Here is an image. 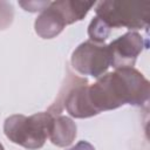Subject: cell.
<instances>
[{
	"label": "cell",
	"instance_id": "obj_5",
	"mask_svg": "<svg viewBox=\"0 0 150 150\" xmlns=\"http://www.w3.org/2000/svg\"><path fill=\"white\" fill-rule=\"evenodd\" d=\"M146 47L144 38L137 32H128L108 45L110 66L115 69L134 67L137 56Z\"/></svg>",
	"mask_w": 150,
	"mask_h": 150
},
{
	"label": "cell",
	"instance_id": "obj_10",
	"mask_svg": "<svg viewBox=\"0 0 150 150\" xmlns=\"http://www.w3.org/2000/svg\"><path fill=\"white\" fill-rule=\"evenodd\" d=\"M110 34V27L103 22L98 16H95L89 27H88V35L90 38V41L95 42V43H103L104 40H107V38Z\"/></svg>",
	"mask_w": 150,
	"mask_h": 150
},
{
	"label": "cell",
	"instance_id": "obj_6",
	"mask_svg": "<svg viewBox=\"0 0 150 150\" xmlns=\"http://www.w3.org/2000/svg\"><path fill=\"white\" fill-rule=\"evenodd\" d=\"M64 107L70 116L75 118H87L97 115L88 97L87 80L76 77L74 86L67 89L63 98Z\"/></svg>",
	"mask_w": 150,
	"mask_h": 150
},
{
	"label": "cell",
	"instance_id": "obj_11",
	"mask_svg": "<svg viewBox=\"0 0 150 150\" xmlns=\"http://www.w3.org/2000/svg\"><path fill=\"white\" fill-rule=\"evenodd\" d=\"M13 14V6L9 2L0 1V29H5L12 23Z\"/></svg>",
	"mask_w": 150,
	"mask_h": 150
},
{
	"label": "cell",
	"instance_id": "obj_3",
	"mask_svg": "<svg viewBox=\"0 0 150 150\" xmlns=\"http://www.w3.org/2000/svg\"><path fill=\"white\" fill-rule=\"evenodd\" d=\"M96 16L110 28H145L150 21V1L105 0L98 2Z\"/></svg>",
	"mask_w": 150,
	"mask_h": 150
},
{
	"label": "cell",
	"instance_id": "obj_1",
	"mask_svg": "<svg viewBox=\"0 0 150 150\" xmlns=\"http://www.w3.org/2000/svg\"><path fill=\"white\" fill-rule=\"evenodd\" d=\"M149 94V81L134 67L115 69L88 86V97L96 114L123 104L142 105L148 101Z\"/></svg>",
	"mask_w": 150,
	"mask_h": 150
},
{
	"label": "cell",
	"instance_id": "obj_9",
	"mask_svg": "<svg viewBox=\"0 0 150 150\" xmlns=\"http://www.w3.org/2000/svg\"><path fill=\"white\" fill-rule=\"evenodd\" d=\"M53 4L62 15L66 25H71L76 21L82 20L95 2L79 0H60L54 1Z\"/></svg>",
	"mask_w": 150,
	"mask_h": 150
},
{
	"label": "cell",
	"instance_id": "obj_8",
	"mask_svg": "<svg viewBox=\"0 0 150 150\" xmlns=\"http://www.w3.org/2000/svg\"><path fill=\"white\" fill-rule=\"evenodd\" d=\"M48 137L50 138L52 143L57 146H68L76 137L75 122L67 116L59 115L53 117Z\"/></svg>",
	"mask_w": 150,
	"mask_h": 150
},
{
	"label": "cell",
	"instance_id": "obj_7",
	"mask_svg": "<svg viewBox=\"0 0 150 150\" xmlns=\"http://www.w3.org/2000/svg\"><path fill=\"white\" fill-rule=\"evenodd\" d=\"M66 26L67 25L62 15L60 14V12L53 2H50L49 6L40 13L34 23L36 34L43 39L55 38L63 30Z\"/></svg>",
	"mask_w": 150,
	"mask_h": 150
},
{
	"label": "cell",
	"instance_id": "obj_2",
	"mask_svg": "<svg viewBox=\"0 0 150 150\" xmlns=\"http://www.w3.org/2000/svg\"><path fill=\"white\" fill-rule=\"evenodd\" d=\"M49 111L36 112L32 116L12 115L4 123L6 137L26 149L35 150L43 146L53 122Z\"/></svg>",
	"mask_w": 150,
	"mask_h": 150
},
{
	"label": "cell",
	"instance_id": "obj_4",
	"mask_svg": "<svg viewBox=\"0 0 150 150\" xmlns=\"http://www.w3.org/2000/svg\"><path fill=\"white\" fill-rule=\"evenodd\" d=\"M71 66L82 75L102 76L110 67L108 45L93 41L82 42L71 54Z\"/></svg>",
	"mask_w": 150,
	"mask_h": 150
},
{
	"label": "cell",
	"instance_id": "obj_12",
	"mask_svg": "<svg viewBox=\"0 0 150 150\" xmlns=\"http://www.w3.org/2000/svg\"><path fill=\"white\" fill-rule=\"evenodd\" d=\"M26 11H29V12H36V11H43L45 8H47L49 6V1H43V2H19Z\"/></svg>",
	"mask_w": 150,
	"mask_h": 150
},
{
	"label": "cell",
	"instance_id": "obj_13",
	"mask_svg": "<svg viewBox=\"0 0 150 150\" xmlns=\"http://www.w3.org/2000/svg\"><path fill=\"white\" fill-rule=\"evenodd\" d=\"M68 150H95V148L87 141H80L75 146H73Z\"/></svg>",
	"mask_w": 150,
	"mask_h": 150
},
{
	"label": "cell",
	"instance_id": "obj_14",
	"mask_svg": "<svg viewBox=\"0 0 150 150\" xmlns=\"http://www.w3.org/2000/svg\"><path fill=\"white\" fill-rule=\"evenodd\" d=\"M0 150H5V149H4V146H2V144H1V143H0Z\"/></svg>",
	"mask_w": 150,
	"mask_h": 150
}]
</instances>
